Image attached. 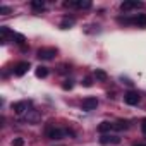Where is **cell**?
Here are the masks:
<instances>
[{
    "label": "cell",
    "instance_id": "obj_21",
    "mask_svg": "<svg viewBox=\"0 0 146 146\" xmlns=\"http://www.w3.org/2000/svg\"><path fill=\"white\" fill-rule=\"evenodd\" d=\"M141 131L146 134V120H143V124H141Z\"/></svg>",
    "mask_w": 146,
    "mask_h": 146
},
{
    "label": "cell",
    "instance_id": "obj_9",
    "mask_svg": "<svg viewBox=\"0 0 146 146\" xmlns=\"http://www.w3.org/2000/svg\"><path fill=\"white\" fill-rule=\"evenodd\" d=\"M100 143L102 144H119L120 143V137L119 136H107L105 134V136L100 137Z\"/></svg>",
    "mask_w": 146,
    "mask_h": 146
},
{
    "label": "cell",
    "instance_id": "obj_19",
    "mask_svg": "<svg viewBox=\"0 0 146 146\" xmlns=\"http://www.w3.org/2000/svg\"><path fill=\"white\" fill-rule=\"evenodd\" d=\"M9 12H11L9 7H0V14H9Z\"/></svg>",
    "mask_w": 146,
    "mask_h": 146
},
{
    "label": "cell",
    "instance_id": "obj_17",
    "mask_svg": "<svg viewBox=\"0 0 146 146\" xmlns=\"http://www.w3.org/2000/svg\"><path fill=\"white\" fill-rule=\"evenodd\" d=\"M12 146H24V139L23 137H16L12 141Z\"/></svg>",
    "mask_w": 146,
    "mask_h": 146
},
{
    "label": "cell",
    "instance_id": "obj_2",
    "mask_svg": "<svg viewBox=\"0 0 146 146\" xmlns=\"http://www.w3.org/2000/svg\"><path fill=\"white\" fill-rule=\"evenodd\" d=\"M139 95L136 93V91H129V93H125L124 95V102L127 103V105H137L139 103Z\"/></svg>",
    "mask_w": 146,
    "mask_h": 146
},
{
    "label": "cell",
    "instance_id": "obj_14",
    "mask_svg": "<svg viewBox=\"0 0 146 146\" xmlns=\"http://www.w3.org/2000/svg\"><path fill=\"white\" fill-rule=\"evenodd\" d=\"M31 7H33L35 11H43V9H45V4L40 2V0H33V2H31Z\"/></svg>",
    "mask_w": 146,
    "mask_h": 146
},
{
    "label": "cell",
    "instance_id": "obj_18",
    "mask_svg": "<svg viewBox=\"0 0 146 146\" xmlns=\"http://www.w3.org/2000/svg\"><path fill=\"white\" fill-rule=\"evenodd\" d=\"M93 83H91V78H84V81H83V86H86V88H90Z\"/></svg>",
    "mask_w": 146,
    "mask_h": 146
},
{
    "label": "cell",
    "instance_id": "obj_12",
    "mask_svg": "<svg viewBox=\"0 0 146 146\" xmlns=\"http://www.w3.org/2000/svg\"><path fill=\"white\" fill-rule=\"evenodd\" d=\"M95 78H96V79H100V81H107V79H108L107 72H105V70H102V69H96V70H95Z\"/></svg>",
    "mask_w": 146,
    "mask_h": 146
},
{
    "label": "cell",
    "instance_id": "obj_15",
    "mask_svg": "<svg viewBox=\"0 0 146 146\" xmlns=\"http://www.w3.org/2000/svg\"><path fill=\"white\" fill-rule=\"evenodd\" d=\"M36 76L38 78H46L48 76V69L46 67H38L36 69Z\"/></svg>",
    "mask_w": 146,
    "mask_h": 146
},
{
    "label": "cell",
    "instance_id": "obj_3",
    "mask_svg": "<svg viewBox=\"0 0 146 146\" xmlns=\"http://www.w3.org/2000/svg\"><path fill=\"white\" fill-rule=\"evenodd\" d=\"M96 105H98V100H96V98H93V96L84 98V100H83V103H81L83 110H93V108H96Z\"/></svg>",
    "mask_w": 146,
    "mask_h": 146
},
{
    "label": "cell",
    "instance_id": "obj_11",
    "mask_svg": "<svg viewBox=\"0 0 146 146\" xmlns=\"http://www.w3.org/2000/svg\"><path fill=\"white\" fill-rule=\"evenodd\" d=\"M113 129H115V131H125V129H129V122H125V120H119V122L113 124Z\"/></svg>",
    "mask_w": 146,
    "mask_h": 146
},
{
    "label": "cell",
    "instance_id": "obj_8",
    "mask_svg": "<svg viewBox=\"0 0 146 146\" xmlns=\"http://www.w3.org/2000/svg\"><path fill=\"white\" fill-rule=\"evenodd\" d=\"M12 110H14L17 115H23V113L28 112V103H26V102H17V103L12 105Z\"/></svg>",
    "mask_w": 146,
    "mask_h": 146
},
{
    "label": "cell",
    "instance_id": "obj_5",
    "mask_svg": "<svg viewBox=\"0 0 146 146\" xmlns=\"http://www.w3.org/2000/svg\"><path fill=\"white\" fill-rule=\"evenodd\" d=\"M29 69V62H19L16 67H14V74L16 76H24Z\"/></svg>",
    "mask_w": 146,
    "mask_h": 146
},
{
    "label": "cell",
    "instance_id": "obj_6",
    "mask_svg": "<svg viewBox=\"0 0 146 146\" xmlns=\"http://www.w3.org/2000/svg\"><path fill=\"white\" fill-rule=\"evenodd\" d=\"M40 119H41V113H40L38 110H28V112H26V120H28V122L36 124V122H40Z\"/></svg>",
    "mask_w": 146,
    "mask_h": 146
},
{
    "label": "cell",
    "instance_id": "obj_20",
    "mask_svg": "<svg viewBox=\"0 0 146 146\" xmlns=\"http://www.w3.org/2000/svg\"><path fill=\"white\" fill-rule=\"evenodd\" d=\"M62 88H64V90H70V88H72V83H70V81H67V83H65Z\"/></svg>",
    "mask_w": 146,
    "mask_h": 146
},
{
    "label": "cell",
    "instance_id": "obj_4",
    "mask_svg": "<svg viewBox=\"0 0 146 146\" xmlns=\"http://www.w3.org/2000/svg\"><path fill=\"white\" fill-rule=\"evenodd\" d=\"M137 7H141V2H136V0H125V2L120 4V9H122L124 12L132 11V9H137Z\"/></svg>",
    "mask_w": 146,
    "mask_h": 146
},
{
    "label": "cell",
    "instance_id": "obj_10",
    "mask_svg": "<svg viewBox=\"0 0 146 146\" xmlns=\"http://www.w3.org/2000/svg\"><path fill=\"white\" fill-rule=\"evenodd\" d=\"M112 129H113V124H110V122H102L98 125V132H102V134H105V132H108Z\"/></svg>",
    "mask_w": 146,
    "mask_h": 146
},
{
    "label": "cell",
    "instance_id": "obj_16",
    "mask_svg": "<svg viewBox=\"0 0 146 146\" xmlns=\"http://www.w3.org/2000/svg\"><path fill=\"white\" fill-rule=\"evenodd\" d=\"M72 24H74V19H64L60 26H62L64 29H67V28H69V26H72Z\"/></svg>",
    "mask_w": 146,
    "mask_h": 146
},
{
    "label": "cell",
    "instance_id": "obj_22",
    "mask_svg": "<svg viewBox=\"0 0 146 146\" xmlns=\"http://www.w3.org/2000/svg\"><path fill=\"white\" fill-rule=\"evenodd\" d=\"M134 146H146L144 143H137V144H134Z\"/></svg>",
    "mask_w": 146,
    "mask_h": 146
},
{
    "label": "cell",
    "instance_id": "obj_7",
    "mask_svg": "<svg viewBox=\"0 0 146 146\" xmlns=\"http://www.w3.org/2000/svg\"><path fill=\"white\" fill-rule=\"evenodd\" d=\"M46 136L50 137V139H60L62 136H65V129H48L46 131Z\"/></svg>",
    "mask_w": 146,
    "mask_h": 146
},
{
    "label": "cell",
    "instance_id": "obj_1",
    "mask_svg": "<svg viewBox=\"0 0 146 146\" xmlns=\"http://www.w3.org/2000/svg\"><path fill=\"white\" fill-rule=\"evenodd\" d=\"M55 53H57L55 48H40V50H38V57H40L41 60H50V58L55 57Z\"/></svg>",
    "mask_w": 146,
    "mask_h": 146
},
{
    "label": "cell",
    "instance_id": "obj_13",
    "mask_svg": "<svg viewBox=\"0 0 146 146\" xmlns=\"http://www.w3.org/2000/svg\"><path fill=\"white\" fill-rule=\"evenodd\" d=\"M134 23H136L137 26H141V28H146V14H139V16L134 19Z\"/></svg>",
    "mask_w": 146,
    "mask_h": 146
}]
</instances>
